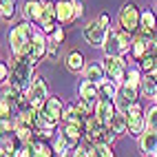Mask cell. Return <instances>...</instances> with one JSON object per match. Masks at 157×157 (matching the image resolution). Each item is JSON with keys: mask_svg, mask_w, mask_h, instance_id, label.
Here are the masks:
<instances>
[{"mask_svg": "<svg viewBox=\"0 0 157 157\" xmlns=\"http://www.w3.org/2000/svg\"><path fill=\"white\" fill-rule=\"evenodd\" d=\"M36 73H33V64L27 60V58H13L11 62V80L16 82V84L27 91L31 86V82H33Z\"/></svg>", "mask_w": 157, "mask_h": 157, "instance_id": "277c9868", "label": "cell"}, {"mask_svg": "<svg viewBox=\"0 0 157 157\" xmlns=\"http://www.w3.org/2000/svg\"><path fill=\"white\" fill-rule=\"evenodd\" d=\"M56 13L60 25H71L75 22V9H73V0H56Z\"/></svg>", "mask_w": 157, "mask_h": 157, "instance_id": "5bb4252c", "label": "cell"}, {"mask_svg": "<svg viewBox=\"0 0 157 157\" xmlns=\"http://www.w3.org/2000/svg\"><path fill=\"white\" fill-rule=\"evenodd\" d=\"M78 93L80 98H86V100H100V84H95L91 80H82L78 86Z\"/></svg>", "mask_w": 157, "mask_h": 157, "instance_id": "d6986e66", "label": "cell"}, {"mask_svg": "<svg viewBox=\"0 0 157 157\" xmlns=\"http://www.w3.org/2000/svg\"><path fill=\"white\" fill-rule=\"evenodd\" d=\"M53 120H62V113H64V104H62V100L58 98V95H49V100L44 102V106H42Z\"/></svg>", "mask_w": 157, "mask_h": 157, "instance_id": "e0dca14e", "label": "cell"}, {"mask_svg": "<svg viewBox=\"0 0 157 157\" xmlns=\"http://www.w3.org/2000/svg\"><path fill=\"white\" fill-rule=\"evenodd\" d=\"M140 20H142V11L135 2H124L117 11V25L120 29L128 31V33H137L140 31Z\"/></svg>", "mask_w": 157, "mask_h": 157, "instance_id": "3957f363", "label": "cell"}, {"mask_svg": "<svg viewBox=\"0 0 157 157\" xmlns=\"http://www.w3.org/2000/svg\"><path fill=\"white\" fill-rule=\"evenodd\" d=\"M11 111H13V102L2 98V102H0V115L2 117H11Z\"/></svg>", "mask_w": 157, "mask_h": 157, "instance_id": "e575fe53", "label": "cell"}, {"mask_svg": "<svg viewBox=\"0 0 157 157\" xmlns=\"http://www.w3.org/2000/svg\"><path fill=\"white\" fill-rule=\"evenodd\" d=\"M82 133H84V128L78 126V124H67L64 128H62V135L71 142V146L75 148V146L80 144V137H82Z\"/></svg>", "mask_w": 157, "mask_h": 157, "instance_id": "cb8c5ba5", "label": "cell"}, {"mask_svg": "<svg viewBox=\"0 0 157 157\" xmlns=\"http://www.w3.org/2000/svg\"><path fill=\"white\" fill-rule=\"evenodd\" d=\"M146 128L157 131V104H153V106L146 111Z\"/></svg>", "mask_w": 157, "mask_h": 157, "instance_id": "1f68e13d", "label": "cell"}, {"mask_svg": "<svg viewBox=\"0 0 157 157\" xmlns=\"http://www.w3.org/2000/svg\"><path fill=\"white\" fill-rule=\"evenodd\" d=\"M153 51L157 53V38H155V42H153Z\"/></svg>", "mask_w": 157, "mask_h": 157, "instance_id": "ab89813d", "label": "cell"}, {"mask_svg": "<svg viewBox=\"0 0 157 157\" xmlns=\"http://www.w3.org/2000/svg\"><path fill=\"white\" fill-rule=\"evenodd\" d=\"M36 27L38 25L29 22V20H22V22H18L9 31V49H11L13 58H27L31 40H33V33H36Z\"/></svg>", "mask_w": 157, "mask_h": 157, "instance_id": "6da1fadb", "label": "cell"}, {"mask_svg": "<svg viewBox=\"0 0 157 157\" xmlns=\"http://www.w3.org/2000/svg\"><path fill=\"white\" fill-rule=\"evenodd\" d=\"M53 146H49L47 142H42L38 137V133H36V140H33V157H53Z\"/></svg>", "mask_w": 157, "mask_h": 157, "instance_id": "484cf974", "label": "cell"}, {"mask_svg": "<svg viewBox=\"0 0 157 157\" xmlns=\"http://www.w3.org/2000/svg\"><path fill=\"white\" fill-rule=\"evenodd\" d=\"M137 64L142 67V71L146 73V75H151V73L157 69V53L155 51H148V53L142 58V62H137Z\"/></svg>", "mask_w": 157, "mask_h": 157, "instance_id": "f546056e", "label": "cell"}, {"mask_svg": "<svg viewBox=\"0 0 157 157\" xmlns=\"http://www.w3.org/2000/svg\"><path fill=\"white\" fill-rule=\"evenodd\" d=\"M64 64L71 73H84L86 69V62H84V56L80 53V51H69L64 56Z\"/></svg>", "mask_w": 157, "mask_h": 157, "instance_id": "2e32d148", "label": "cell"}, {"mask_svg": "<svg viewBox=\"0 0 157 157\" xmlns=\"http://www.w3.org/2000/svg\"><path fill=\"white\" fill-rule=\"evenodd\" d=\"M58 13H56V2L53 0H44V11H42V20H40V29L44 31L47 36H51L58 29Z\"/></svg>", "mask_w": 157, "mask_h": 157, "instance_id": "30bf717a", "label": "cell"}, {"mask_svg": "<svg viewBox=\"0 0 157 157\" xmlns=\"http://www.w3.org/2000/svg\"><path fill=\"white\" fill-rule=\"evenodd\" d=\"M16 151H18V137H16V135H2V142H0V155H2V157H13Z\"/></svg>", "mask_w": 157, "mask_h": 157, "instance_id": "7402d4cb", "label": "cell"}, {"mask_svg": "<svg viewBox=\"0 0 157 157\" xmlns=\"http://www.w3.org/2000/svg\"><path fill=\"white\" fill-rule=\"evenodd\" d=\"M93 146H95L98 157H115V155H113V148H111V144H93Z\"/></svg>", "mask_w": 157, "mask_h": 157, "instance_id": "836d02e7", "label": "cell"}, {"mask_svg": "<svg viewBox=\"0 0 157 157\" xmlns=\"http://www.w3.org/2000/svg\"><path fill=\"white\" fill-rule=\"evenodd\" d=\"M62 120H64L67 124H78V126H82V124H84V117L80 115V111H78L75 104H67V106H64Z\"/></svg>", "mask_w": 157, "mask_h": 157, "instance_id": "603a6c76", "label": "cell"}, {"mask_svg": "<svg viewBox=\"0 0 157 157\" xmlns=\"http://www.w3.org/2000/svg\"><path fill=\"white\" fill-rule=\"evenodd\" d=\"M60 53H62V44H60V42H56V40H51V38H49V47H47V58H49L51 62H58Z\"/></svg>", "mask_w": 157, "mask_h": 157, "instance_id": "4dcf8cb0", "label": "cell"}, {"mask_svg": "<svg viewBox=\"0 0 157 157\" xmlns=\"http://www.w3.org/2000/svg\"><path fill=\"white\" fill-rule=\"evenodd\" d=\"M140 98V89L135 86H128V84H120V91H117V98H115V109L122 111V113H128V109L133 106Z\"/></svg>", "mask_w": 157, "mask_h": 157, "instance_id": "9c48e42d", "label": "cell"}, {"mask_svg": "<svg viewBox=\"0 0 157 157\" xmlns=\"http://www.w3.org/2000/svg\"><path fill=\"white\" fill-rule=\"evenodd\" d=\"M140 93H142L144 98H148V100L155 102V98H157V80H155L153 75H146V73H144V80H142Z\"/></svg>", "mask_w": 157, "mask_h": 157, "instance_id": "ffe728a7", "label": "cell"}, {"mask_svg": "<svg viewBox=\"0 0 157 157\" xmlns=\"http://www.w3.org/2000/svg\"><path fill=\"white\" fill-rule=\"evenodd\" d=\"M142 80H144V71L142 67H128L126 71V80H124V84H128V86H135V89H140L142 86Z\"/></svg>", "mask_w": 157, "mask_h": 157, "instance_id": "d4e9b609", "label": "cell"}, {"mask_svg": "<svg viewBox=\"0 0 157 157\" xmlns=\"http://www.w3.org/2000/svg\"><path fill=\"white\" fill-rule=\"evenodd\" d=\"M0 80H2V84L11 80V64H7V62L0 64Z\"/></svg>", "mask_w": 157, "mask_h": 157, "instance_id": "d590c367", "label": "cell"}, {"mask_svg": "<svg viewBox=\"0 0 157 157\" xmlns=\"http://www.w3.org/2000/svg\"><path fill=\"white\" fill-rule=\"evenodd\" d=\"M98 22H100L104 29H111V18H109V13H100V16H98Z\"/></svg>", "mask_w": 157, "mask_h": 157, "instance_id": "f35d334b", "label": "cell"}, {"mask_svg": "<svg viewBox=\"0 0 157 157\" xmlns=\"http://www.w3.org/2000/svg\"><path fill=\"white\" fill-rule=\"evenodd\" d=\"M27 95L31 100V104H33V109L40 111L44 106V102L49 100V86H47V80L42 75H36L33 82H31V86L27 89Z\"/></svg>", "mask_w": 157, "mask_h": 157, "instance_id": "8992f818", "label": "cell"}, {"mask_svg": "<svg viewBox=\"0 0 157 157\" xmlns=\"http://www.w3.org/2000/svg\"><path fill=\"white\" fill-rule=\"evenodd\" d=\"M16 0H2L0 2V16H2L5 22H13V18H16Z\"/></svg>", "mask_w": 157, "mask_h": 157, "instance_id": "f1b7e54d", "label": "cell"}, {"mask_svg": "<svg viewBox=\"0 0 157 157\" xmlns=\"http://www.w3.org/2000/svg\"><path fill=\"white\" fill-rule=\"evenodd\" d=\"M151 75H153V78H155V80H157V69H155V71H153V73H151Z\"/></svg>", "mask_w": 157, "mask_h": 157, "instance_id": "60d3db41", "label": "cell"}, {"mask_svg": "<svg viewBox=\"0 0 157 157\" xmlns=\"http://www.w3.org/2000/svg\"><path fill=\"white\" fill-rule=\"evenodd\" d=\"M126 120H128V135H133V137H140L146 131V115H144V109L140 102H135L128 109Z\"/></svg>", "mask_w": 157, "mask_h": 157, "instance_id": "ba28073f", "label": "cell"}, {"mask_svg": "<svg viewBox=\"0 0 157 157\" xmlns=\"http://www.w3.org/2000/svg\"><path fill=\"white\" fill-rule=\"evenodd\" d=\"M13 157H33V144H20Z\"/></svg>", "mask_w": 157, "mask_h": 157, "instance_id": "d6a6232c", "label": "cell"}, {"mask_svg": "<svg viewBox=\"0 0 157 157\" xmlns=\"http://www.w3.org/2000/svg\"><path fill=\"white\" fill-rule=\"evenodd\" d=\"M106 33H109V29H104V27L98 22V18H95V20H89V22L82 27V36H84L86 44L95 47V49H102V47H104Z\"/></svg>", "mask_w": 157, "mask_h": 157, "instance_id": "52a82bcc", "label": "cell"}, {"mask_svg": "<svg viewBox=\"0 0 157 157\" xmlns=\"http://www.w3.org/2000/svg\"><path fill=\"white\" fill-rule=\"evenodd\" d=\"M82 75H84V80H91V82H95V84H102L104 80H109L106 69H104L102 62H91V64H86Z\"/></svg>", "mask_w": 157, "mask_h": 157, "instance_id": "9a60e30c", "label": "cell"}, {"mask_svg": "<svg viewBox=\"0 0 157 157\" xmlns=\"http://www.w3.org/2000/svg\"><path fill=\"white\" fill-rule=\"evenodd\" d=\"M137 146L144 157H157V131L146 128L137 137Z\"/></svg>", "mask_w": 157, "mask_h": 157, "instance_id": "8fae6325", "label": "cell"}, {"mask_svg": "<svg viewBox=\"0 0 157 157\" xmlns=\"http://www.w3.org/2000/svg\"><path fill=\"white\" fill-rule=\"evenodd\" d=\"M133 47V33L124 29H109L106 40H104V56H124L131 53Z\"/></svg>", "mask_w": 157, "mask_h": 157, "instance_id": "7a4b0ae2", "label": "cell"}, {"mask_svg": "<svg viewBox=\"0 0 157 157\" xmlns=\"http://www.w3.org/2000/svg\"><path fill=\"white\" fill-rule=\"evenodd\" d=\"M53 153H56V157H69L73 153V146L64 135H62V131H58L56 140H53Z\"/></svg>", "mask_w": 157, "mask_h": 157, "instance_id": "ac0fdd59", "label": "cell"}, {"mask_svg": "<svg viewBox=\"0 0 157 157\" xmlns=\"http://www.w3.org/2000/svg\"><path fill=\"white\" fill-rule=\"evenodd\" d=\"M109 126L117 133V135H124V133H128V120H126V113H122V111H115V115L111 117V124Z\"/></svg>", "mask_w": 157, "mask_h": 157, "instance_id": "44dd1931", "label": "cell"}, {"mask_svg": "<svg viewBox=\"0 0 157 157\" xmlns=\"http://www.w3.org/2000/svg\"><path fill=\"white\" fill-rule=\"evenodd\" d=\"M155 104H157V98H155Z\"/></svg>", "mask_w": 157, "mask_h": 157, "instance_id": "b9f144b4", "label": "cell"}, {"mask_svg": "<svg viewBox=\"0 0 157 157\" xmlns=\"http://www.w3.org/2000/svg\"><path fill=\"white\" fill-rule=\"evenodd\" d=\"M140 29L142 31H157V16L151 11V9H144V11H142Z\"/></svg>", "mask_w": 157, "mask_h": 157, "instance_id": "4316f807", "label": "cell"}, {"mask_svg": "<svg viewBox=\"0 0 157 157\" xmlns=\"http://www.w3.org/2000/svg\"><path fill=\"white\" fill-rule=\"evenodd\" d=\"M73 9H75V20H82V16H84V5H82V0H73Z\"/></svg>", "mask_w": 157, "mask_h": 157, "instance_id": "74e56055", "label": "cell"}, {"mask_svg": "<svg viewBox=\"0 0 157 157\" xmlns=\"http://www.w3.org/2000/svg\"><path fill=\"white\" fill-rule=\"evenodd\" d=\"M115 102L109 100V98H100L95 102V117L100 120V124H104V126H109L111 124V117L115 115Z\"/></svg>", "mask_w": 157, "mask_h": 157, "instance_id": "4fadbf2b", "label": "cell"}, {"mask_svg": "<svg viewBox=\"0 0 157 157\" xmlns=\"http://www.w3.org/2000/svg\"><path fill=\"white\" fill-rule=\"evenodd\" d=\"M47 47H49V36H47L40 27H36V33H33V40H31V47H29L27 60L36 67L40 60L47 58Z\"/></svg>", "mask_w": 157, "mask_h": 157, "instance_id": "5b68a950", "label": "cell"}, {"mask_svg": "<svg viewBox=\"0 0 157 157\" xmlns=\"http://www.w3.org/2000/svg\"><path fill=\"white\" fill-rule=\"evenodd\" d=\"M49 38L62 44V42H64V38H67V33H64V25H58V29H56V31H53V33H51Z\"/></svg>", "mask_w": 157, "mask_h": 157, "instance_id": "8d00e7d4", "label": "cell"}, {"mask_svg": "<svg viewBox=\"0 0 157 157\" xmlns=\"http://www.w3.org/2000/svg\"><path fill=\"white\" fill-rule=\"evenodd\" d=\"M42 11H44V0H25V5H22V18L25 20H29L33 25H40Z\"/></svg>", "mask_w": 157, "mask_h": 157, "instance_id": "7c38bea8", "label": "cell"}, {"mask_svg": "<svg viewBox=\"0 0 157 157\" xmlns=\"http://www.w3.org/2000/svg\"><path fill=\"white\" fill-rule=\"evenodd\" d=\"M117 91H120V84L113 80H104L100 84V98H109V100H115L117 98Z\"/></svg>", "mask_w": 157, "mask_h": 157, "instance_id": "83f0119b", "label": "cell"}]
</instances>
